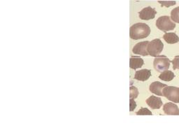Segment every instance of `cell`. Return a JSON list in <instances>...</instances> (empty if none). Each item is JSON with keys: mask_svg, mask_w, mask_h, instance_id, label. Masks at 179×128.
Returning a JSON list of instances; mask_svg holds the SVG:
<instances>
[{"mask_svg": "<svg viewBox=\"0 0 179 128\" xmlns=\"http://www.w3.org/2000/svg\"><path fill=\"white\" fill-rule=\"evenodd\" d=\"M150 34V28L147 24L138 23L129 29V36L134 40H139L148 37Z\"/></svg>", "mask_w": 179, "mask_h": 128, "instance_id": "6da1fadb", "label": "cell"}, {"mask_svg": "<svg viewBox=\"0 0 179 128\" xmlns=\"http://www.w3.org/2000/svg\"><path fill=\"white\" fill-rule=\"evenodd\" d=\"M156 26L159 30L164 32L174 30L176 27V24L171 21V17L165 16H161L156 21Z\"/></svg>", "mask_w": 179, "mask_h": 128, "instance_id": "7a4b0ae2", "label": "cell"}, {"mask_svg": "<svg viewBox=\"0 0 179 128\" xmlns=\"http://www.w3.org/2000/svg\"><path fill=\"white\" fill-rule=\"evenodd\" d=\"M171 61L165 55H158L155 58L153 61V67L155 70L158 72H164L169 68Z\"/></svg>", "mask_w": 179, "mask_h": 128, "instance_id": "3957f363", "label": "cell"}, {"mask_svg": "<svg viewBox=\"0 0 179 128\" xmlns=\"http://www.w3.org/2000/svg\"><path fill=\"white\" fill-rule=\"evenodd\" d=\"M163 48L164 44L159 39H155L149 42V44L148 45L147 51L148 55L152 56V57L156 58L162 51Z\"/></svg>", "mask_w": 179, "mask_h": 128, "instance_id": "277c9868", "label": "cell"}, {"mask_svg": "<svg viewBox=\"0 0 179 128\" xmlns=\"http://www.w3.org/2000/svg\"><path fill=\"white\" fill-rule=\"evenodd\" d=\"M163 96L174 103H179V88L167 86L163 89Z\"/></svg>", "mask_w": 179, "mask_h": 128, "instance_id": "5b68a950", "label": "cell"}, {"mask_svg": "<svg viewBox=\"0 0 179 128\" xmlns=\"http://www.w3.org/2000/svg\"><path fill=\"white\" fill-rule=\"evenodd\" d=\"M157 12L155 11V8L150 7V6H148L142 9L141 11L139 12V18L141 20H149L151 19L155 18V15H156Z\"/></svg>", "mask_w": 179, "mask_h": 128, "instance_id": "8992f818", "label": "cell"}, {"mask_svg": "<svg viewBox=\"0 0 179 128\" xmlns=\"http://www.w3.org/2000/svg\"><path fill=\"white\" fill-rule=\"evenodd\" d=\"M148 44H149V42H148V41L138 43L134 46L132 52L134 54H137V55L143 56L148 55V53L147 51V48Z\"/></svg>", "mask_w": 179, "mask_h": 128, "instance_id": "52a82bcc", "label": "cell"}, {"mask_svg": "<svg viewBox=\"0 0 179 128\" xmlns=\"http://www.w3.org/2000/svg\"><path fill=\"white\" fill-rule=\"evenodd\" d=\"M167 86L159 81H155L150 84L149 90L153 94L158 96H163V89Z\"/></svg>", "mask_w": 179, "mask_h": 128, "instance_id": "ba28073f", "label": "cell"}, {"mask_svg": "<svg viewBox=\"0 0 179 128\" xmlns=\"http://www.w3.org/2000/svg\"><path fill=\"white\" fill-rule=\"evenodd\" d=\"M146 103L153 109H159L162 106L163 103L160 97L152 95L146 99Z\"/></svg>", "mask_w": 179, "mask_h": 128, "instance_id": "9c48e42d", "label": "cell"}, {"mask_svg": "<svg viewBox=\"0 0 179 128\" xmlns=\"http://www.w3.org/2000/svg\"><path fill=\"white\" fill-rule=\"evenodd\" d=\"M163 111L167 115L179 116V108L178 106L172 102L166 103L163 107Z\"/></svg>", "mask_w": 179, "mask_h": 128, "instance_id": "30bf717a", "label": "cell"}, {"mask_svg": "<svg viewBox=\"0 0 179 128\" xmlns=\"http://www.w3.org/2000/svg\"><path fill=\"white\" fill-rule=\"evenodd\" d=\"M151 76V71L150 69H141L136 71L134 79L139 81H146Z\"/></svg>", "mask_w": 179, "mask_h": 128, "instance_id": "8fae6325", "label": "cell"}, {"mask_svg": "<svg viewBox=\"0 0 179 128\" xmlns=\"http://www.w3.org/2000/svg\"><path fill=\"white\" fill-rule=\"evenodd\" d=\"M144 64V60L140 57L133 56L129 60V67L132 69H137L143 66Z\"/></svg>", "mask_w": 179, "mask_h": 128, "instance_id": "7c38bea8", "label": "cell"}, {"mask_svg": "<svg viewBox=\"0 0 179 128\" xmlns=\"http://www.w3.org/2000/svg\"><path fill=\"white\" fill-rule=\"evenodd\" d=\"M163 39L165 41L169 44H174L179 42V37L178 35H176V33H165V35L163 36Z\"/></svg>", "mask_w": 179, "mask_h": 128, "instance_id": "4fadbf2b", "label": "cell"}, {"mask_svg": "<svg viewBox=\"0 0 179 128\" xmlns=\"http://www.w3.org/2000/svg\"><path fill=\"white\" fill-rule=\"evenodd\" d=\"M175 77V74L170 70L165 71L164 72L161 73V74L159 76V79L165 81H171L174 79Z\"/></svg>", "mask_w": 179, "mask_h": 128, "instance_id": "5bb4252c", "label": "cell"}, {"mask_svg": "<svg viewBox=\"0 0 179 128\" xmlns=\"http://www.w3.org/2000/svg\"><path fill=\"white\" fill-rule=\"evenodd\" d=\"M171 19L176 23H179V6L171 11Z\"/></svg>", "mask_w": 179, "mask_h": 128, "instance_id": "9a60e30c", "label": "cell"}, {"mask_svg": "<svg viewBox=\"0 0 179 128\" xmlns=\"http://www.w3.org/2000/svg\"><path fill=\"white\" fill-rule=\"evenodd\" d=\"M129 97L130 99H134L137 98L139 95V91H138V89L134 86H131L130 88H129Z\"/></svg>", "mask_w": 179, "mask_h": 128, "instance_id": "2e32d148", "label": "cell"}, {"mask_svg": "<svg viewBox=\"0 0 179 128\" xmlns=\"http://www.w3.org/2000/svg\"><path fill=\"white\" fill-rule=\"evenodd\" d=\"M153 114L149 109L147 108H141L137 112V115L138 116H145V115H150L151 116Z\"/></svg>", "mask_w": 179, "mask_h": 128, "instance_id": "e0dca14e", "label": "cell"}, {"mask_svg": "<svg viewBox=\"0 0 179 128\" xmlns=\"http://www.w3.org/2000/svg\"><path fill=\"white\" fill-rule=\"evenodd\" d=\"M159 4H161L162 6H165V7H169L171 6H174L176 4L175 1H158Z\"/></svg>", "mask_w": 179, "mask_h": 128, "instance_id": "ac0fdd59", "label": "cell"}, {"mask_svg": "<svg viewBox=\"0 0 179 128\" xmlns=\"http://www.w3.org/2000/svg\"><path fill=\"white\" fill-rule=\"evenodd\" d=\"M171 63L173 64V69L174 70H176V69L179 70V55L176 56L174 58V60L171 61Z\"/></svg>", "mask_w": 179, "mask_h": 128, "instance_id": "d6986e66", "label": "cell"}, {"mask_svg": "<svg viewBox=\"0 0 179 128\" xmlns=\"http://www.w3.org/2000/svg\"><path fill=\"white\" fill-rule=\"evenodd\" d=\"M136 107H137V104H136L134 100L132 99H130V100H129V111H133Z\"/></svg>", "mask_w": 179, "mask_h": 128, "instance_id": "ffe728a7", "label": "cell"}]
</instances>
